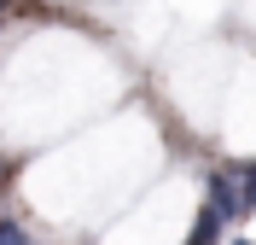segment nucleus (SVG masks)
<instances>
[{"mask_svg": "<svg viewBox=\"0 0 256 245\" xmlns=\"http://www.w3.org/2000/svg\"><path fill=\"white\" fill-rule=\"evenodd\" d=\"M210 210L222 216V228H233V222L244 216V193H239V175H222V169L210 175Z\"/></svg>", "mask_w": 256, "mask_h": 245, "instance_id": "f257e3e1", "label": "nucleus"}, {"mask_svg": "<svg viewBox=\"0 0 256 245\" xmlns=\"http://www.w3.org/2000/svg\"><path fill=\"white\" fill-rule=\"evenodd\" d=\"M222 216H216V210H210V204H204V216H198V222H192V245H210V239H222Z\"/></svg>", "mask_w": 256, "mask_h": 245, "instance_id": "f03ea898", "label": "nucleus"}, {"mask_svg": "<svg viewBox=\"0 0 256 245\" xmlns=\"http://www.w3.org/2000/svg\"><path fill=\"white\" fill-rule=\"evenodd\" d=\"M239 193H244V210H256V163L239 175Z\"/></svg>", "mask_w": 256, "mask_h": 245, "instance_id": "7ed1b4c3", "label": "nucleus"}, {"mask_svg": "<svg viewBox=\"0 0 256 245\" xmlns=\"http://www.w3.org/2000/svg\"><path fill=\"white\" fill-rule=\"evenodd\" d=\"M24 239H30V233L18 228V222H0V245H24Z\"/></svg>", "mask_w": 256, "mask_h": 245, "instance_id": "20e7f679", "label": "nucleus"}, {"mask_svg": "<svg viewBox=\"0 0 256 245\" xmlns=\"http://www.w3.org/2000/svg\"><path fill=\"white\" fill-rule=\"evenodd\" d=\"M250 216H256V210H250Z\"/></svg>", "mask_w": 256, "mask_h": 245, "instance_id": "39448f33", "label": "nucleus"}]
</instances>
